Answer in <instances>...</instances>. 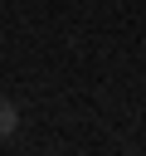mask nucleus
Wrapping results in <instances>:
<instances>
[{
  "label": "nucleus",
  "mask_w": 146,
  "mask_h": 156,
  "mask_svg": "<svg viewBox=\"0 0 146 156\" xmlns=\"http://www.w3.org/2000/svg\"><path fill=\"white\" fill-rule=\"evenodd\" d=\"M15 127H19V107H15L10 98H0V136H10Z\"/></svg>",
  "instance_id": "obj_1"
}]
</instances>
